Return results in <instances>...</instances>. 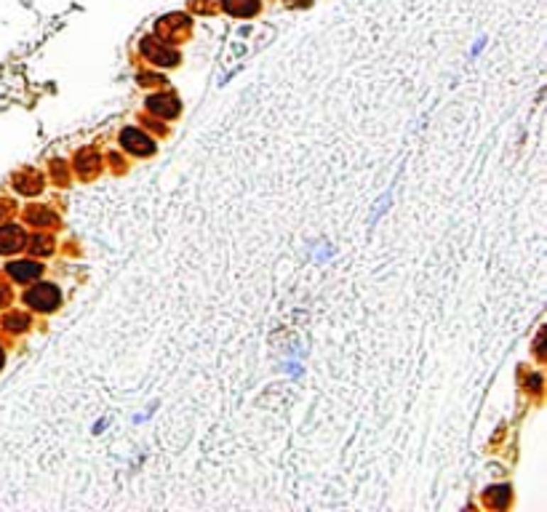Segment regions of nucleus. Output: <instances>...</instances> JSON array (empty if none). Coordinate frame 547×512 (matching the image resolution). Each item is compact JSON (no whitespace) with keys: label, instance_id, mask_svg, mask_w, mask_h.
<instances>
[{"label":"nucleus","instance_id":"nucleus-11","mask_svg":"<svg viewBox=\"0 0 547 512\" xmlns=\"http://www.w3.org/2000/svg\"><path fill=\"white\" fill-rule=\"evenodd\" d=\"M6 326L11 328V331H24V328H27V317L24 315H9L6 317Z\"/></svg>","mask_w":547,"mask_h":512},{"label":"nucleus","instance_id":"nucleus-9","mask_svg":"<svg viewBox=\"0 0 547 512\" xmlns=\"http://www.w3.org/2000/svg\"><path fill=\"white\" fill-rule=\"evenodd\" d=\"M144 51H147V56L153 59L155 65H163L166 67V65H174V62H176L174 51H166V48H153V43H150V40L144 43Z\"/></svg>","mask_w":547,"mask_h":512},{"label":"nucleus","instance_id":"nucleus-5","mask_svg":"<svg viewBox=\"0 0 547 512\" xmlns=\"http://www.w3.org/2000/svg\"><path fill=\"white\" fill-rule=\"evenodd\" d=\"M16 190L19 192H24V195H35V192H40L43 190V179H40V174L38 171H22V174L16 176Z\"/></svg>","mask_w":547,"mask_h":512},{"label":"nucleus","instance_id":"nucleus-7","mask_svg":"<svg viewBox=\"0 0 547 512\" xmlns=\"http://www.w3.org/2000/svg\"><path fill=\"white\" fill-rule=\"evenodd\" d=\"M147 107L155 109L158 115H166V118H174L176 112H179V102L174 97H153L147 102Z\"/></svg>","mask_w":547,"mask_h":512},{"label":"nucleus","instance_id":"nucleus-2","mask_svg":"<svg viewBox=\"0 0 547 512\" xmlns=\"http://www.w3.org/2000/svg\"><path fill=\"white\" fill-rule=\"evenodd\" d=\"M121 142H123V147L134 155H153L155 153L153 139H150L147 134L136 131V129H126V131L121 134Z\"/></svg>","mask_w":547,"mask_h":512},{"label":"nucleus","instance_id":"nucleus-1","mask_svg":"<svg viewBox=\"0 0 547 512\" xmlns=\"http://www.w3.org/2000/svg\"><path fill=\"white\" fill-rule=\"evenodd\" d=\"M27 305L38 310V312H51L56 305H59V288L51 283H38L35 288L27 291Z\"/></svg>","mask_w":547,"mask_h":512},{"label":"nucleus","instance_id":"nucleus-3","mask_svg":"<svg viewBox=\"0 0 547 512\" xmlns=\"http://www.w3.org/2000/svg\"><path fill=\"white\" fill-rule=\"evenodd\" d=\"M6 273L11 275L16 283H30V280H35L38 275L43 273V267L38 262H11L6 267Z\"/></svg>","mask_w":547,"mask_h":512},{"label":"nucleus","instance_id":"nucleus-13","mask_svg":"<svg viewBox=\"0 0 547 512\" xmlns=\"http://www.w3.org/2000/svg\"><path fill=\"white\" fill-rule=\"evenodd\" d=\"M0 366H3V349H0Z\"/></svg>","mask_w":547,"mask_h":512},{"label":"nucleus","instance_id":"nucleus-4","mask_svg":"<svg viewBox=\"0 0 547 512\" xmlns=\"http://www.w3.org/2000/svg\"><path fill=\"white\" fill-rule=\"evenodd\" d=\"M24 246V232L13 224L0 227V254H13Z\"/></svg>","mask_w":547,"mask_h":512},{"label":"nucleus","instance_id":"nucleus-6","mask_svg":"<svg viewBox=\"0 0 547 512\" xmlns=\"http://www.w3.org/2000/svg\"><path fill=\"white\" fill-rule=\"evenodd\" d=\"M75 168H77V174H83L86 179L88 176H94L97 174V168H99V153H94V150H83V153H77Z\"/></svg>","mask_w":547,"mask_h":512},{"label":"nucleus","instance_id":"nucleus-12","mask_svg":"<svg viewBox=\"0 0 547 512\" xmlns=\"http://www.w3.org/2000/svg\"><path fill=\"white\" fill-rule=\"evenodd\" d=\"M0 305H9V285L0 280Z\"/></svg>","mask_w":547,"mask_h":512},{"label":"nucleus","instance_id":"nucleus-10","mask_svg":"<svg viewBox=\"0 0 547 512\" xmlns=\"http://www.w3.org/2000/svg\"><path fill=\"white\" fill-rule=\"evenodd\" d=\"M30 251L38 254V256L51 254V251H54V238H48V235H35V238L30 240Z\"/></svg>","mask_w":547,"mask_h":512},{"label":"nucleus","instance_id":"nucleus-8","mask_svg":"<svg viewBox=\"0 0 547 512\" xmlns=\"http://www.w3.org/2000/svg\"><path fill=\"white\" fill-rule=\"evenodd\" d=\"M27 222L38 224V227H51V224H56V214H51L48 208H30L27 211Z\"/></svg>","mask_w":547,"mask_h":512}]
</instances>
